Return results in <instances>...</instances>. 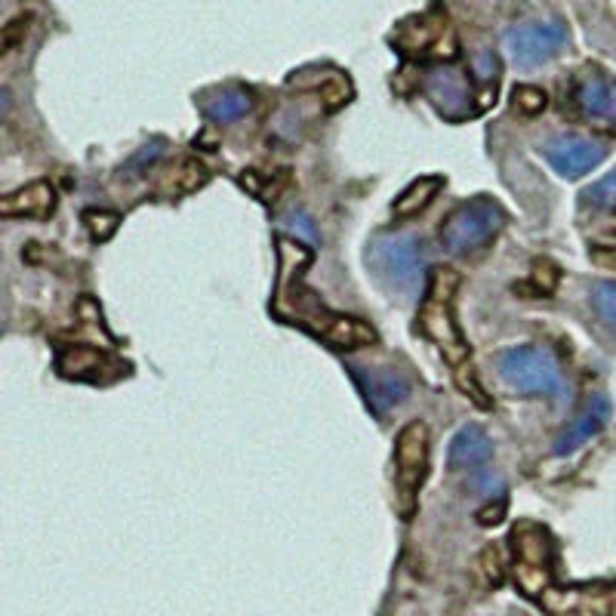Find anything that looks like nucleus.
Masks as SVG:
<instances>
[{"label":"nucleus","mask_w":616,"mask_h":616,"mask_svg":"<svg viewBox=\"0 0 616 616\" xmlns=\"http://www.w3.org/2000/svg\"><path fill=\"white\" fill-rule=\"evenodd\" d=\"M496 367H499V380L521 395H549L558 404L568 400L564 370L549 349H539V345L508 349L499 354Z\"/></svg>","instance_id":"nucleus-1"},{"label":"nucleus","mask_w":616,"mask_h":616,"mask_svg":"<svg viewBox=\"0 0 616 616\" xmlns=\"http://www.w3.org/2000/svg\"><path fill=\"white\" fill-rule=\"evenodd\" d=\"M506 226V210L491 198L465 200L447 216L441 229V244L453 256H477L493 244V238Z\"/></svg>","instance_id":"nucleus-2"},{"label":"nucleus","mask_w":616,"mask_h":616,"mask_svg":"<svg viewBox=\"0 0 616 616\" xmlns=\"http://www.w3.org/2000/svg\"><path fill=\"white\" fill-rule=\"evenodd\" d=\"M277 287H293V280H277ZM290 318H296L293 323H302L311 333H318V337L327 339L337 349H364V345L376 342V330L370 323H364L361 318H352V315L330 311L323 302L315 299L311 290L296 293V287H293Z\"/></svg>","instance_id":"nucleus-3"},{"label":"nucleus","mask_w":616,"mask_h":616,"mask_svg":"<svg viewBox=\"0 0 616 616\" xmlns=\"http://www.w3.org/2000/svg\"><path fill=\"white\" fill-rule=\"evenodd\" d=\"M429 469V426L422 419H414L400 429L395 441V506L400 518H414L416 493L426 481Z\"/></svg>","instance_id":"nucleus-4"},{"label":"nucleus","mask_w":616,"mask_h":616,"mask_svg":"<svg viewBox=\"0 0 616 616\" xmlns=\"http://www.w3.org/2000/svg\"><path fill=\"white\" fill-rule=\"evenodd\" d=\"M512 552H515V583L527 598H539L552 583L554 546L546 527L521 524L512 530Z\"/></svg>","instance_id":"nucleus-5"},{"label":"nucleus","mask_w":616,"mask_h":616,"mask_svg":"<svg viewBox=\"0 0 616 616\" xmlns=\"http://www.w3.org/2000/svg\"><path fill=\"white\" fill-rule=\"evenodd\" d=\"M370 262L392 290H416L422 272V244L414 234H388L373 244Z\"/></svg>","instance_id":"nucleus-6"},{"label":"nucleus","mask_w":616,"mask_h":616,"mask_svg":"<svg viewBox=\"0 0 616 616\" xmlns=\"http://www.w3.org/2000/svg\"><path fill=\"white\" fill-rule=\"evenodd\" d=\"M426 96L447 121H465V118H472V114L487 108V99L469 87V80L460 68H450V65L431 68L426 75Z\"/></svg>","instance_id":"nucleus-7"},{"label":"nucleus","mask_w":616,"mask_h":616,"mask_svg":"<svg viewBox=\"0 0 616 616\" xmlns=\"http://www.w3.org/2000/svg\"><path fill=\"white\" fill-rule=\"evenodd\" d=\"M508 56L515 65L521 68H537L542 62H549L552 56L561 53V46L568 44V29L561 22H534V25H518V29H508L506 37Z\"/></svg>","instance_id":"nucleus-8"},{"label":"nucleus","mask_w":616,"mask_h":616,"mask_svg":"<svg viewBox=\"0 0 616 616\" xmlns=\"http://www.w3.org/2000/svg\"><path fill=\"white\" fill-rule=\"evenodd\" d=\"M419 330L441 349L453 367H462L469 361V345H465L460 323L453 318V299L426 296V302L419 308Z\"/></svg>","instance_id":"nucleus-9"},{"label":"nucleus","mask_w":616,"mask_h":616,"mask_svg":"<svg viewBox=\"0 0 616 616\" xmlns=\"http://www.w3.org/2000/svg\"><path fill=\"white\" fill-rule=\"evenodd\" d=\"M546 157H549V164H552L561 176H568V179H576V176H583L588 169H595L604 161V148H601L598 142H592V139L585 136H558L552 139L549 145H546Z\"/></svg>","instance_id":"nucleus-10"},{"label":"nucleus","mask_w":616,"mask_h":616,"mask_svg":"<svg viewBox=\"0 0 616 616\" xmlns=\"http://www.w3.org/2000/svg\"><path fill=\"white\" fill-rule=\"evenodd\" d=\"M354 380L361 385L367 404L376 414H388L392 407H400L410 395V383L398 370H364L354 367Z\"/></svg>","instance_id":"nucleus-11"},{"label":"nucleus","mask_w":616,"mask_h":616,"mask_svg":"<svg viewBox=\"0 0 616 616\" xmlns=\"http://www.w3.org/2000/svg\"><path fill=\"white\" fill-rule=\"evenodd\" d=\"M576 106L588 121L601 123V127H616V80L614 77L592 72V75L580 77L576 92H573Z\"/></svg>","instance_id":"nucleus-12"},{"label":"nucleus","mask_w":616,"mask_h":616,"mask_svg":"<svg viewBox=\"0 0 616 616\" xmlns=\"http://www.w3.org/2000/svg\"><path fill=\"white\" fill-rule=\"evenodd\" d=\"M610 414H614L610 398H607V395H595V398L585 404L583 414L576 416L568 429L558 435L554 453H558V457H568V453H573V450H580L583 444H588V441H592V438L610 422Z\"/></svg>","instance_id":"nucleus-13"},{"label":"nucleus","mask_w":616,"mask_h":616,"mask_svg":"<svg viewBox=\"0 0 616 616\" xmlns=\"http://www.w3.org/2000/svg\"><path fill=\"white\" fill-rule=\"evenodd\" d=\"M56 210V188L44 179L22 185L0 198V213L7 219H46Z\"/></svg>","instance_id":"nucleus-14"},{"label":"nucleus","mask_w":616,"mask_h":616,"mask_svg":"<svg viewBox=\"0 0 616 616\" xmlns=\"http://www.w3.org/2000/svg\"><path fill=\"white\" fill-rule=\"evenodd\" d=\"M491 435L481 429V426H462V429L453 435L450 453H447L450 469H457V472H481V469L491 462Z\"/></svg>","instance_id":"nucleus-15"},{"label":"nucleus","mask_w":616,"mask_h":616,"mask_svg":"<svg viewBox=\"0 0 616 616\" xmlns=\"http://www.w3.org/2000/svg\"><path fill=\"white\" fill-rule=\"evenodd\" d=\"M546 607L554 616H616V585L607 592H568V595H549L546 592Z\"/></svg>","instance_id":"nucleus-16"},{"label":"nucleus","mask_w":616,"mask_h":616,"mask_svg":"<svg viewBox=\"0 0 616 616\" xmlns=\"http://www.w3.org/2000/svg\"><path fill=\"white\" fill-rule=\"evenodd\" d=\"M253 108V96L241 87H222L200 96V111L213 123L241 121L246 111Z\"/></svg>","instance_id":"nucleus-17"},{"label":"nucleus","mask_w":616,"mask_h":616,"mask_svg":"<svg viewBox=\"0 0 616 616\" xmlns=\"http://www.w3.org/2000/svg\"><path fill=\"white\" fill-rule=\"evenodd\" d=\"M290 87H302V90H321V99H323V108L327 111H337L342 108L349 99H352V84H349V77L339 75L333 68H323L321 77H311V72H299V75L290 77Z\"/></svg>","instance_id":"nucleus-18"},{"label":"nucleus","mask_w":616,"mask_h":616,"mask_svg":"<svg viewBox=\"0 0 616 616\" xmlns=\"http://www.w3.org/2000/svg\"><path fill=\"white\" fill-rule=\"evenodd\" d=\"M108 367V358L92 345H62L56 354V370L68 380H92Z\"/></svg>","instance_id":"nucleus-19"},{"label":"nucleus","mask_w":616,"mask_h":616,"mask_svg":"<svg viewBox=\"0 0 616 616\" xmlns=\"http://www.w3.org/2000/svg\"><path fill=\"white\" fill-rule=\"evenodd\" d=\"M444 188V179L441 176H419L414 183L407 185L404 191H400L395 204H392V213L398 216V219H410V216H419L426 207H429L431 200L438 198V191Z\"/></svg>","instance_id":"nucleus-20"},{"label":"nucleus","mask_w":616,"mask_h":616,"mask_svg":"<svg viewBox=\"0 0 616 616\" xmlns=\"http://www.w3.org/2000/svg\"><path fill=\"white\" fill-rule=\"evenodd\" d=\"M84 226L90 231L92 241H108L118 231V226H121V216L111 213V210H87L84 213Z\"/></svg>","instance_id":"nucleus-21"},{"label":"nucleus","mask_w":616,"mask_h":616,"mask_svg":"<svg viewBox=\"0 0 616 616\" xmlns=\"http://www.w3.org/2000/svg\"><path fill=\"white\" fill-rule=\"evenodd\" d=\"M592 306L601 315V321L616 330V284L610 280H601L592 287Z\"/></svg>","instance_id":"nucleus-22"},{"label":"nucleus","mask_w":616,"mask_h":616,"mask_svg":"<svg viewBox=\"0 0 616 616\" xmlns=\"http://www.w3.org/2000/svg\"><path fill=\"white\" fill-rule=\"evenodd\" d=\"M585 200H588L592 207H598V210H610V213H614L616 210V169L592 185V188L585 191Z\"/></svg>","instance_id":"nucleus-23"},{"label":"nucleus","mask_w":616,"mask_h":616,"mask_svg":"<svg viewBox=\"0 0 616 616\" xmlns=\"http://www.w3.org/2000/svg\"><path fill=\"white\" fill-rule=\"evenodd\" d=\"M460 290V275L453 268H435L429 277V290L426 296H435V299H453Z\"/></svg>","instance_id":"nucleus-24"},{"label":"nucleus","mask_w":616,"mask_h":616,"mask_svg":"<svg viewBox=\"0 0 616 616\" xmlns=\"http://www.w3.org/2000/svg\"><path fill=\"white\" fill-rule=\"evenodd\" d=\"M280 226H284L287 231H293L296 238H306L311 246L318 244V229H315L311 216L302 213V210H290V213L280 219Z\"/></svg>","instance_id":"nucleus-25"},{"label":"nucleus","mask_w":616,"mask_h":616,"mask_svg":"<svg viewBox=\"0 0 616 616\" xmlns=\"http://www.w3.org/2000/svg\"><path fill=\"white\" fill-rule=\"evenodd\" d=\"M31 19H34L31 13L15 15L13 22L3 25V31H0V46H3V53H10V50H15V46L25 41V34H29L31 29Z\"/></svg>","instance_id":"nucleus-26"},{"label":"nucleus","mask_w":616,"mask_h":616,"mask_svg":"<svg viewBox=\"0 0 616 616\" xmlns=\"http://www.w3.org/2000/svg\"><path fill=\"white\" fill-rule=\"evenodd\" d=\"M176 179H179V191H195V188H200V185L210 179V173L198 161H185L179 173H176Z\"/></svg>","instance_id":"nucleus-27"},{"label":"nucleus","mask_w":616,"mask_h":616,"mask_svg":"<svg viewBox=\"0 0 616 616\" xmlns=\"http://www.w3.org/2000/svg\"><path fill=\"white\" fill-rule=\"evenodd\" d=\"M515 106L521 108L524 114H537V111L546 108V92L539 90V87L521 84V87H515Z\"/></svg>","instance_id":"nucleus-28"},{"label":"nucleus","mask_w":616,"mask_h":616,"mask_svg":"<svg viewBox=\"0 0 616 616\" xmlns=\"http://www.w3.org/2000/svg\"><path fill=\"white\" fill-rule=\"evenodd\" d=\"M484 573H487V580H491L493 585L503 583V552H499L496 546H491V549L484 552Z\"/></svg>","instance_id":"nucleus-29"},{"label":"nucleus","mask_w":616,"mask_h":616,"mask_svg":"<svg viewBox=\"0 0 616 616\" xmlns=\"http://www.w3.org/2000/svg\"><path fill=\"white\" fill-rule=\"evenodd\" d=\"M503 503H499V506L496 508H484V512H481V515H477V521L484 524V527H491V524H499L503 521Z\"/></svg>","instance_id":"nucleus-30"}]
</instances>
